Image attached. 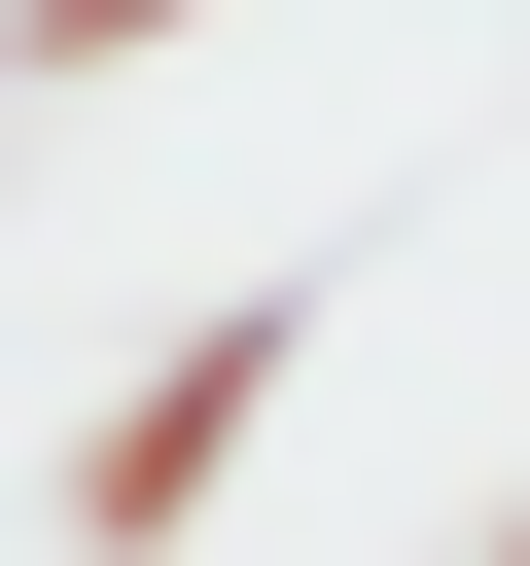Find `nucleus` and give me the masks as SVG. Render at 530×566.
Listing matches in <instances>:
<instances>
[{
  "mask_svg": "<svg viewBox=\"0 0 530 566\" xmlns=\"http://www.w3.org/2000/svg\"><path fill=\"white\" fill-rule=\"evenodd\" d=\"M141 35H212V0H0V71H141Z\"/></svg>",
  "mask_w": 530,
  "mask_h": 566,
  "instance_id": "obj_2",
  "label": "nucleus"
},
{
  "mask_svg": "<svg viewBox=\"0 0 530 566\" xmlns=\"http://www.w3.org/2000/svg\"><path fill=\"white\" fill-rule=\"evenodd\" d=\"M495 566H530V531H495Z\"/></svg>",
  "mask_w": 530,
  "mask_h": 566,
  "instance_id": "obj_3",
  "label": "nucleus"
},
{
  "mask_svg": "<svg viewBox=\"0 0 530 566\" xmlns=\"http://www.w3.org/2000/svg\"><path fill=\"white\" fill-rule=\"evenodd\" d=\"M283 354H318V318H283V283H212V318H177V354H141V389H106V424H71V566H177V531H212V460H247V389H283Z\"/></svg>",
  "mask_w": 530,
  "mask_h": 566,
  "instance_id": "obj_1",
  "label": "nucleus"
}]
</instances>
